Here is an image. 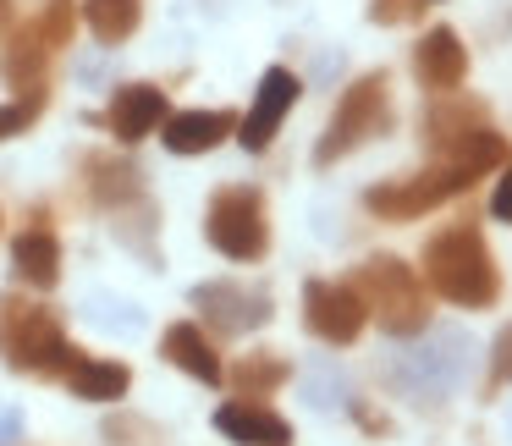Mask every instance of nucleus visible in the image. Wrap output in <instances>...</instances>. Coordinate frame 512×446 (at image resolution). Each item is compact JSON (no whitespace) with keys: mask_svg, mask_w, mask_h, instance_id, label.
Segmentation results:
<instances>
[{"mask_svg":"<svg viewBox=\"0 0 512 446\" xmlns=\"http://www.w3.org/2000/svg\"><path fill=\"white\" fill-rule=\"evenodd\" d=\"M424 281L457 309H496L501 298V270L490 254L485 232L474 221H452L424 243Z\"/></svg>","mask_w":512,"mask_h":446,"instance_id":"nucleus-1","label":"nucleus"},{"mask_svg":"<svg viewBox=\"0 0 512 446\" xmlns=\"http://www.w3.org/2000/svg\"><path fill=\"white\" fill-rule=\"evenodd\" d=\"M347 287L358 292V303L369 309V320H380V331L391 336H419L430 331V303H424V281L413 265H402L397 254H375L347 276Z\"/></svg>","mask_w":512,"mask_h":446,"instance_id":"nucleus-2","label":"nucleus"},{"mask_svg":"<svg viewBox=\"0 0 512 446\" xmlns=\"http://www.w3.org/2000/svg\"><path fill=\"white\" fill-rule=\"evenodd\" d=\"M72 358V342L61 331V314L45 303H28L17 292L0 298V364L17 375H61Z\"/></svg>","mask_w":512,"mask_h":446,"instance_id":"nucleus-3","label":"nucleus"},{"mask_svg":"<svg viewBox=\"0 0 512 446\" xmlns=\"http://www.w3.org/2000/svg\"><path fill=\"white\" fill-rule=\"evenodd\" d=\"M391 122H397V111H391V78L386 72H364V78H353L342 89V100H336L320 144H314V166L325 171V166H336V160H347L353 149L386 138Z\"/></svg>","mask_w":512,"mask_h":446,"instance_id":"nucleus-4","label":"nucleus"},{"mask_svg":"<svg viewBox=\"0 0 512 446\" xmlns=\"http://www.w3.org/2000/svg\"><path fill=\"white\" fill-rule=\"evenodd\" d=\"M204 237L221 259L232 265H254L270 248V221H265V193L248 182H226L215 188L210 210H204Z\"/></svg>","mask_w":512,"mask_h":446,"instance_id":"nucleus-5","label":"nucleus"},{"mask_svg":"<svg viewBox=\"0 0 512 446\" xmlns=\"http://www.w3.org/2000/svg\"><path fill=\"white\" fill-rule=\"evenodd\" d=\"M474 171L457 166V160H435V166L413 171V177H397V182H380V188L364 193V210L375 215V221H419V215L441 210V204H452L457 193L474 188Z\"/></svg>","mask_w":512,"mask_h":446,"instance_id":"nucleus-6","label":"nucleus"},{"mask_svg":"<svg viewBox=\"0 0 512 446\" xmlns=\"http://www.w3.org/2000/svg\"><path fill=\"white\" fill-rule=\"evenodd\" d=\"M188 303L204 314V325L221 336H248L265 331L276 320V303H270L265 287H248V281H199L188 292Z\"/></svg>","mask_w":512,"mask_h":446,"instance_id":"nucleus-7","label":"nucleus"},{"mask_svg":"<svg viewBox=\"0 0 512 446\" xmlns=\"http://www.w3.org/2000/svg\"><path fill=\"white\" fill-rule=\"evenodd\" d=\"M303 325H309L325 347H353L369 325V309L358 303V292L347 287V281L314 276L309 287H303Z\"/></svg>","mask_w":512,"mask_h":446,"instance_id":"nucleus-8","label":"nucleus"},{"mask_svg":"<svg viewBox=\"0 0 512 446\" xmlns=\"http://www.w3.org/2000/svg\"><path fill=\"white\" fill-rule=\"evenodd\" d=\"M298 94H303V78L292 67H270L265 78H259V94H254V105H248V116L237 122V144L248 149V155H265L270 144H276V133H281V122L292 116V105H298Z\"/></svg>","mask_w":512,"mask_h":446,"instance_id":"nucleus-9","label":"nucleus"},{"mask_svg":"<svg viewBox=\"0 0 512 446\" xmlns=\"http://www.w3.org/2000/svg\"><path fill=\"white\" fill-rule=\"evenodd\" d=\"M50 61H56V45L45 39L39 17H34V23H12V28H6V45H0V78H6V89H17V94L45 89Z\"/></svg>","mask_w":512,"mask_h":446,"instance_id":"nucleus-10","label":"nucleus"},{"mask_svg":"<svg viewBox=\"0 0 512 446\" xmlns=\"http://www.w3.org/2000/svg\"><path fill=\"white\" fill-rule=\"evenodd\" d=\"M413 72H419V83L430 94H457L468 78V45L457 39V28L435 23L430 34L413 45Z\"/></svg>","mask_w":512,"mask_h":446,"instance_id":"nucleus-11","label":"nucleus"},{"mask_svg":"<svg viewBox=\"0 0 512 446\" xmlns=\"http://www.w3.org/2000/svg\"><path fill=\"white\" fill-rule=\"evenodd\" d=\"M166 116H171L166 89H155V83H122V89L111 94L105 127L116 133V144H144L149 133H160Z\"/></svg>","mask_w":512,"mask_h":446,"instance_id":"nucleus-12","label":"nucleus"},{"mask_svg":"<svg viewBox=\"0 0 512 446\" xmlns=\"http://www.w3.org/2000/svg\"><path fill=\"white\" fill-rule=\"evenodd\" d=\"M232 133H237L232 111H177V116L160 122V144H166L171 155H210V149H221Z\"/></svg>","mask_w":512,"mask_h":446,"instance_id":"nucleus-13","label":"nucleus"},{"mask_svg":"<svg viewBox=\"0 0 512 446\" xmlns=\"http://www.w3.org/2000/svg\"><path fill=\"white\" fill-rule=\"evenodd\" d=\"M215 430L237 446H292V424L276 408H265V402H221Z\"/></svg>","mask_w":512,"mask_h":446,"instance_id":"nucleus-14","label":"nucleus"},{"mask_svg":"<svg viewBox=\"0 0 512 446\" xmlns=\"http://www.w3.org/2000/svg\"><path fill=\"white\" fill-rule=\"evenodd\" d=\"M61 380H67V391L83 402H122L127 386H133V369H127L122 358H94V353H78V347H72Z\"/></svg>","mask_w":512,"mask_h":446,"instance_id":"nucleus-15","label":"nucleus"},{"mask_svg":"<svg viewBox=\"0 0 512 446\" xmlns=\"http://www.w3.org/2000/svg\"><path fill=\"white\" fill-rule=\"evenodd\" d=\"M160 353H166V364H177L182 375L204 380V386H221V380H226V364H221V353H215V342L204 336V325H193V320L166 325Z\"/></svg>","mask_w":512,"mask_h":446,"instance_id":"nucleus-16","label":"nucleus"},{"mask_svg":"<svg viewBox=\"0 0 512 446\" xmlns=\"http://www.w3.org/2000/svg\"><path fill=\"white\" fill-rule=\"evenodd\" d=\"M83 193H89L100 210H127L133 199H144V171L133 160H116V155H89L83 160Z\"/></svg>","mask_w":512,"mask_h":446,"instance_id":"nucleus-17","label":"nucleus"},{"mask_svg":"<svg viewBox=\"0 0 512 446\" xmlns=\"http://www.w3.org/2000/svg\"><path fill=\"white\" fill-rule=\"evenodd\" d=\"M12 270H17L23 287L50 292L61 281V237L50 232V226H23V232L12 237Z\"/></svg>","mask_w":512,"mask_h":446,"instance_id":"nucleus-18","label":"nucleus"},{"mask_svg":"<svg viewBox=\"0 0 512 446\" xmlns=\"http://www.w3.org/2000/svg\"><path fill=\"white\" fill-rule=\"evenodd\" d=\"M287 380H292V364L281 353H243L232 364V375H226V386H232L237 402H265V397H276Z\"/></svg>","mask_w":512,"mask_h":446,"instance_id":"nucleus-19","label":"nucleus"},{"mask_svg":"<svg viewBox=\"0 0 512 446\" xmlns=\"http://www.w3.org/2000/svg\"><path fill=\"white\" fill-rule=\"evenodd\" d=\"M485 122H490V116H485V105H479V100H452V94H446L441 105L424 111V144L441 155L446 144H457L463 133H474V127H485Z\"/></svg>","mask_w":512,"mask_h":446,"instance_id":"nucleus-20","label":"nucleus"},{"mask_svg":"<svg viewBox=\"0 0 512 446\" xmlns=\"http://www.w3.org/2000/svg\"><path fill=\"white\" fill-rule=\"evenodd\" d=\"M83 23L100 45H127L144 23V0H83Z\"/></svg>","mask_w":512,"mask_h":446,"instance_id":"nucleus-21","label":"nucleus"},{"mask_svg":"<svg viewBox=\"0 0 512 446\" xmlns=\"http://www.w3.org/2000/svg\"><path fill=\"white\" fill-rule=\"evenodd\" d=\"M45 105H50L45 89H28V94H17V100L0 105V144H6V138H23L28 127L45 116Z\"/></svg>","mask_w":512,"mask_h":446,"instance_id":"nucleus-22","label":"nucleus"},{"mask_svg":"<svg viewBox=\"0 0 512 446\" xmlns=\"http://www.w3.org/2000/svg\"><path fill=\"white\" fill-rule=\"evenodd\" d=\"M413 17H424V0H369V23L380 28H402Z\"/></svg>","mask_w":512,"mask_h":446,"instance_id":"nucleus-23","label":"nucleus"},{"mask_svg":"<svg viewBox=\"0 0 512 446\" xmlns=\"http://www.w3.org/2000/svg\"><path fill=\"white\" fill-rule=\"evenodd\" d=\"M490 386H512V325H501L496 347H490Z\"/></svg>","mask_w":512,"mask_h":446,"instance_id":"nucleus-24","label":"nucleus"},{"mask_svg":"<svg viewBox=\"0 0 512 446\" xmlns=\"http://www.w3.org/2000/svg\"><path fill=\"white\" fill-rule=\"evenodd\" d=\"M490 215H496L501 226H512V160L501 166V182H496V193H490Z\"/></svg>","mask_w":512,"mask_h":446,"instance_id":"nucleus-25","label":"nucleus"},{"mask_svg":"<svg viewBox=\"0 0 512 446\" xmlns=\"http://www.w3.org/2000/svg\"><path fill=\"white\" fill-rule=\"evenodd\" d=\"M12 23H17V6H12V0H0V34H6Z\"/></svg>","mask_w":512,"mask_h":446,"instance_id":"nucleus-26","label":"nucleus"},{"mask_svg":"<svg viewBox=\"0 0 512 446\" xmlns=\"http://www.w3.org/2000/svg\"><path fill=\"white\" fill-rule=\"evenodd\" d=\"M424 6H430V0H424Z\"/></svg>","mask_w":512,"mask_h":446,"instance_id":"nucleus-27","label":"nucleus"}]
</instances>
